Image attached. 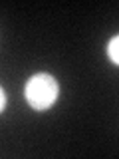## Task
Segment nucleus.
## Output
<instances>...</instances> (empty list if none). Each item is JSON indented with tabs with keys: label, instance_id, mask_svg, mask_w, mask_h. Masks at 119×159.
I'll list each match as a JSON object with an SVG mask.
<instances>
[{
	"label": "nucleus",
	"instance_id": "nucleus-1",
	"mask_svg": "<svg viewBox=\"0 0 119 159\" xmlns=\"http://www.w3.org/2000/svg\"><path fill=\"white\" fill-rule=\"evenodd\" d=\"M60 96V86L56 78L50 74H36L26 82L24 88V98L28 106L36 111H46L54 106V102Z\"/></svg>",
	"mask_w": 119,
	"mask_h": 159
},
{
	"label": "nucleus",
	"instance_id": "nucleus-2",
	"mask_svg": "<svg viewBox=\"0 0 119 159\" xmlns=\"http://www.w3.org/2000/svg\"><path fill=\"white\" fill-rule=\"evenodd\" d=\"M107 56L113 64H119V36H113L107 44Z\"/></svg>",
	"mask_w": 119,
	"mask_h": 159
},
{
	"label": "nucleus",
	"instance_id": "nucleus-3",
	"mask_svg": "<svg viewBox=\"0 0 119 159\" xmlns=\"http://www.w3.org/2000/svg\"><path fill=\"white\" fill-rule=\"evenodd\" d=\"M4 106H6V93H4V89L0 88V113L4 111Z\"/></svg>",
	"mask_w": 119,
	"mask_h": 159
}]
</instances>
